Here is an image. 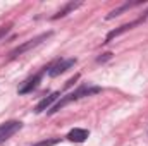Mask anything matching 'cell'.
<instances>
[{
    "label": "cell",
    "instance_id": "12",
    "mask_svg": "<svg viewBox=\"0 0 148 146\" xmlns=\"http://www.w3.org/2000/svg\"><path fill=\"white\" fill-rule=\"evenodd\" d=\"M110 59H112V53L110 52H107V53L100 55V57L97 59V62H98V64H103V62H107V60H110Z\"/></svg>",
    "mask_w": 148,
    "mask_h": 146
},
{
    "label": "cell",
    "instance_id": "9",
    "mask_svg": "<svg viewBox=\"0 0 148 146\" xmlns=\"http://www.w3.org/2000/svg\"><path fill=\"white\" fill-rule=\"evenodd\" d=\"M81 5H83V2H69V3H66V5H64L62 9H59V10H57V12H55V14H53V16H52L50 19H52V21H55V19L66 17L67 14L74 12V10H76L77 7H81Z\"/></svg>",
    "mask_w": 148,
    "mask_h": 146
},
{
    "label": "cell",
    "instance_id": "7",
    "mask_svg": "<svg viewBox=\"0 0 148 146\" xmlns=\"http://www.w3.org/2000/svg\"><path fill=\"white\" fill-rule=\"evenodd\" d=\"M60 91H53L52 95H48L47 98H43V100H40L38 102V105L35 107V112L36 113H41V112H45V110H50L55 103H57V100H60Z\"/></svg>",
    "mask_w": 148,
    "mask_h": 146
},
{
    "label": "cell",
    "instance_id": "5",
    "mask_svg": "<svg viewBox=\"0 0 148 146\" xmlns=\"http://www.w3.org/2000/svg\"><path fill=\"white\" fill-rule=\"evenodd\" d=\"M74 65H76V59H60V60H57L55 64L48 65V71H47V72H48L50 77H57V76L64 74L66 71H69Z\"/></svg>",
    "mask_w": 148,
    "mask_h": 146
},
{
    "label": "cell",
    "instance_id": "11",
    "mask_svg": "<svg viewBox=\"0 0 148 146\" xmlns=\"http://www.w3.org/2000/svg\"><path fill=\"white\" fill-rule=\"evenodd\" d=\"M60 143V139L59 138H48V139H43V141H38V143H35V145L31 146H55Z\"/></svg>",
    "mask_w": 148,
    "mask_h": 146
},
{
    "label": "cell",
    "instance_id": "4",
    "mask_svg": "<svg viewBox=\"0 0 148 146\" xmlns=\"http://www.w3.org/2000/svg\"><path fill=\"white\" fill-rule=\"evenodd\" d=\"M148 16H140L138 19H134V21H131V23H127V24H122V26H119V28H115V29H112L109 31V35L105 36V41H103V45H107V43H110L114 38H117L119 35H122V33H126V31H129V29H133L134 26H138V24H141V23H145L147 21Z\"/></svg>",
    "mask_w": 148,
    "mask_h": 146
},
{
    "label": "cell",
    "instance_id": "1",
    "mask_svg": "<svg viewBox=\"0 0 148 146\" xmlns=\"http://www.w3.org/2000/svg\"><path fill=\"white\" fill-rule=\"evenodd\" d=\"M98 93H102V88L100 86H93V84H81L79 88H76L74 91L71 93H67L66 96H60V100L52 107V108L48 110L47 113H55V112H59V110H62L64 107H67L69 103H73V102H77V100H81V98H84V96H93V95H98Z\"/></svg>",
    "mask_w": 148,
    "mask_h": 146
},
{
    "label": "cell",
    "instance_id": "6",
    "mask_svg": "<svg viewBox=\"0 0 148 146\" xmlns=\"http://www.w3.org/2000/svg\"><path fill=\"white\" fill-rule=\"evenodd\" d=\"M21 129H23V122H19V120H7V122L0 124V143L12 138Z\"/></svg>",
    "mask_w": 148,
    "mask_h": 146
},
{
    "label": "cell",
    "instance_id": "3",
    "mask_svg": "<svg viewBox=\"0 0 148 146\" xmlns=\"http://www.w3.org/2000/svg\"><path fill=\"white\" fill-rule=\"evenodd\" d=\"M48 71V67H43L40 72H36V74H33L29 79H26L21 86H19V89H17V93L19 95H28V93H33L35 89L38 88V84L41 83V77H43V74Z\"/></svg>",
    "mask_w": 148,
    "mask_h": 146
},
{
    "label": "cell",
    "instance_id": "13",
    "mask_svg": "<svg viewBox=\"0 0 148 146\" xmlns=\"http://www.w3.org/2000/svg\"><path fill=\"white\" fill-rule=\"evenodd\" d=\"M10 28H12V24H7V26H3V28H0V40H2V38L5 36V35H7L9 31H10Z\"/></svg>",
    "mask_w": 148,
    "mask_h": 146
},
{
    "label": "cell",
    "instance_id": "2",
    "mask_svg": "<svg viewBox=\"0 0 148 146\" xmlns=\"http://www.w3.org/2000/svg\"><path fill=\"white\" fill-rule=\"evenodd\" d=\"M52 35H53L52 31H47V33H41V35H38V36L31 38V40H28V41H24V43H21L19 46H16V48L9 53V59L12 60V59H16V57H19V55H23V53H26V52L36 48L38 45H41L43 41H47Z\"/></svg>",
    "mask_w": 148,
    "mask_h": 146
},
{
    "label": "cell",
    "instance_id": "8",
    "mask_svg": "<svg viewBox=\"0 0 148 146\" xmlns=\"http://www.w3.org/2000/svg\"><path fill=\"white\" fill-rule=\"evenodd\" d=\"M90 136V131L88 129H83V127H74L67 132V139L74 141V143H84Z\"/></svg>",
    "mask_w": 148,
    "mask_h": 146
},
{
    "label": "cell",
    "instance_id": "10",
    "mask_svg": "<svg viewBox=\"0 0 148 146\" xmlns=\"http://www.w3.org/2000/svg\"><path fill=\"white\" fill-rule=\"evenodd\" d=\"M136 5H141V2H127V3H124V5H121V7H117V9H114V10H110L109 14H107V21H110V19H114V17H117V16H121L124 10H129V9H133V7H136Z\"/></svg>",
    "mask_w": 148,
    "mask_h": 146
}]
</instances>
